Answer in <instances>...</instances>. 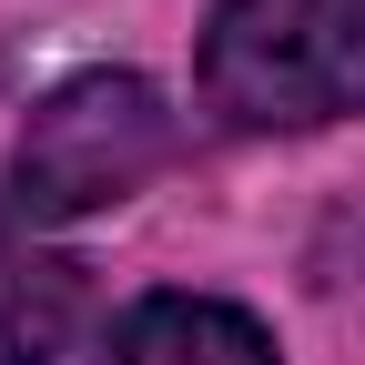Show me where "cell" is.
<instances>
[{"mask_svg": "<svg viewBox=\"0 0 365 365\" xmlns=\"http://www.w3.org/2000/svg\"><path fill=\"white\" fill-rule=\"evenodd\" d=\"M203 102L234 132L365 112V0H213Z\"/></svg>", "mask_w": 365, "mask_h": 365, "instance_id": "obj_1", "label": "cell"}, {"mask_svg": "<svg viewBox=\"0 0 365 365\" xmlns=\"http://www.w3.org/2000/svg\"><path fill=\"white\" fill-rule=\"evenodd\" d=\"M163 153H173L163 91L132 81V71H91V81H61L51 102L31 112L21 163H11V203H21V213H91V203H122Z\"/></svg>", "mask_w": 365, "mask_h": 365, "instance_id": "obj_2", "label": "cell"}, {"mask_svg": "<svg viewBox=\"0 0 365 365\" xmlns=\"http://www.w3.org/2000/svg\"><path fill=\"white\" fill-rule=\"evenodd\" d=\"M102 365H274V335L223 294H143L102 335Z\"/></svg>", "mask_w": 365, "mask_h": 365, "instance_id": "obj_3", "label": "cell"}]
</instances>
